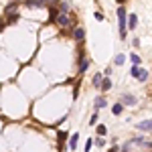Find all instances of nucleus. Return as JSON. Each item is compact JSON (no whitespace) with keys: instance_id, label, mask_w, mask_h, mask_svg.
<instances>
[{"instance_id":"nucleus-1","label":"nucleus","mask_w":152,"mask_h":152,"mask_svg":"<svg viewBox=\"0 0 152 152\" xmlns=\"http://www.w3.org/2000/svg\"><path fill=\"white\" fill-rule=\"evenodd\" d=\"M126 8L124 6H120L118 8V24H120V39L122 41H126Z\"/></svg>"},{"instance_id":"nucleus-2","label":"nucleus","mask_w":152,"mask_h":152,"mask_svg":"<svg viewBox=\"0 0 152 152\" xmlns=\"http://www.w3.org/2000/svg\"><path fill=\"white\" fill-rule=\"evenodd\" d=\"M55 20H57V23H59V26H63V28L71 26V16L67 14V12H59L57 16H55Z\"/></svg>"},{"instance_id":"nucleus-3","label":"nucleus","mask_w":152,"mask_h":152,"mask_svg":"<svg viewBox=\"0 0 152 152\" xmlns=\"http://www.w3.org/2000/svg\"><path fill=\"white\" fill-rule=\"evenodd\" d=\"M24 6H28V8H45L47 0H24Z\"/></svg>"},{"instance_id":"nucleus-4","label":"nucleus","mask_w":152,"mask_h":152,"mask_svg":"<svg viewBox=\"0 0 152 152\" xmlns=\"http://www.w3.org/2000/svg\"><path fill=\"white\" fill-rule=\"evenodd\" d=\"M120 104L122 105H136L138 104V99H136V97H134V95H122V97H120Z\"/></svg>"},{"instance_id":"nucleus-5","label":"nucleus","mask_w":152,"mask_h":152,"mask_svg":"<svg viewBox=\"0 0 152 152\" xmlns=\"http://www.w3.org/2000/svg\"><path fill=\"white\" fill-rule=\"evenodd\" d=\"M126 24L130 26V31H134V28L138 26V16H136V14H130V16H126Z\"/></svg>"},{"instance_id":"nucleus-6","label":"nucleus","mask_w":152,"mask_h":152,"mask_svg":"<svg viewBox=\"0 0 152 152\" xmlns=\"http://www.w3.org/2000/svg\"><path fill=\"white\" fill-rule=\"evenodd\" d=\"M99 89H102V91H110V89H112V79H110V77H102Z\"/></svg>"},{"instance_id":"nucleus-7","label":"nucleus","mask_w":152,"mask_h":152,"mask_svg":"<svg viewBox=\"0 0 152 152\" xmlns=\"http://www.w3.org/2000/svg\"><path fill=\"white\" fill-rule=\"evenodd\" d=\"M73 37H75V41H79V43H81L83 39H85V28H83V26L75 28V31H73Z\"/></svg>"},{"instance_id":"nucleus-8","label":"nucleus","mask_w":152,"mask_h":152,"mask_svg":"<svg viewBox=\"0 0 152 152\" xmlns=\"http://www.w3.org/2000/svg\"><path fill=\"white\" fill-rule=\"evenodd\" d=\"M150 128H152V122L148 120V118H146L144 122H140V124H138V130H140V132H150Z\"/></svg>"},{"instance_id":"nucleus-9","label":"nucleus","mask_w":152,"mask_h":152,"mask_svg":"<svg viewBox=\"0 0 152 152\" xmlns=\"http://www.w3.org/2000/svg\"><path fill=\"white\" fill-rule=\"evenodd\" d=\"M87 67H89V59H87V57H81V61H79V65H77V69H79V73H85V71H87Z\"/></svg>"},{"instance_id":"nucleus-10","label":"nucleus","mask_w":152,"mask_h":152,"mask_svg":"<svg viewBox=\"0 0 152 152\" xmlns=\"http://www.w3.org/2000/svg\"><path fill=\"white\" fill-rule=\"evenodd\" d=\"M105 105H107V99L102 97V95H97V97H95V110H102V107H105Z\"/></svg>"},{"instance_id":"nucleus-11","label":"nucleus","mask_w":152,"mask_h":152,"mask_svg":"<svg viewBox=\"0 0 152 152\" xmlns=\"http://www.w3.org/2000/svg\"><path fill=\"white\" fill-rule=\"evenodd\" d=\"M136 79H138V81H146V79H148V71L144 69V67H140V69H138V75H136Z\"/></svg>"},{"instance_id":"nucleus-12","label":"nucleus","mask_w":152,"mask_h":152,"mask_svg":"<svg viewBox=\"0 0 152 152\" xmlns=\"http://www.w3.org/2000/svg\"><path fill=\"white\" fill-rule=\"evenodd\" d=\"M77 142H79V134H73V136L69 138V148H71V150L77 148Z\"/></svg>"},{"instance_id":"nucleus-13","label":"nucleus","mask_w":152,"mask_h":152,"mask_svg":"<svg viewBox=\"0 0 152 152\" xmlns=\"http://www.w3.org/2000/svg\"><path fill=\"white\" fill-rule=\"evenodd\" d=\"M122 112H124V105L122 104H114L112 105V114H114V116H120Z\"/></svg>"},{"instance_id":"nucleus-14","label":"nucleus","mask_w":152,"mask_h":152,"mask_svg":"<svg viewBox=\"0 0 152 152\" xmlns=\"http://www.w3.org/2000/svg\"><path fill=\"white\" fill-rule=\"evenodd\" d=\"M114 63H116V65H124V63H126V55H124V53H118L116 57H114Z\"/></svg>"},{"instance_id":"nucleus-15","label":"nucleus","mask_w":152,"mask_h":152,"mask_svg":"<svg viewBox=\"0 0 152 152\" xmlns=\"http://www.w3.org/2000/svg\"><path fill=\"white\" fill-rule=\"evenodd\" d=\"M102 77H104L102 73H95V75H94V79H91V83H94V87H95V89H99V81H102Z\"/></svg>"},{"instance_id":"nucleus-16","label":"nucleus","mask_w":152,"mask_h":152,"mask_svg":"<svg viewBox=\"0 0 152 152\" xmlns=\"http://www.w3.org/2000/svg\"><path fill=\"white\" fill-rule=\"evenodd\" d=\"M130 61H132V63H134V65H142V59L138 57V55H136V53H132V55H130Z\"/></svg>"},{"instance_id":"nucleus-17","label":"nucleus","mask_w":152,"mask_h":152,"mask_svg":"<svg viewBox=\"0 0 152 152\" xmlns=\"http://www.w3.org/2000/svg\"><path fill=\"white\" fill-rule=\"evenodd\" d=\"M16 20H18V14L14 12V14H10V16H8V20H6L4 24H12V23H16Z\"/></svg>"},{"instance_id":"nucleus-18","label":"nucleus","mask_w":152,"mask_h":152,"mask_svg":"<svg viewBox=\"0 0 152 152\" xmlns=\"http://www.w3.org/2000/svg\"><path fill=\"white\" fill-rule=\"evenodd\" d=\"M91 146H94V138H87V142H85V148H83V150L89 152V150H91Z\"/></svg>"},{"instance_id":"nucleus-19","label":"nucleus","mask_w":152,"mask_h":152,"mask_svg":"<svg viewBox=\"0 0 152 152\" xmlns=\"http://www.w3.org/2000/svg\"><path fill=\"white\" fill-rule=\"evenodd\" d=\"M138 69H140V65H132V69H130V75H132V77H136V75H138Z\"/></svg>"},{"instance_id":"nucleus-20","label":"nucleus","mask_w":152,"mask_h":152,"mask_svg":"<svg viewBox=\"0 0 152 152\" xmlns=\"http://www.w3.org/2000/svg\"><path fill=\"white\" fill-rule=\"evenodd\" d=\"M97 118H99V114H97V110H95V114L91 118H89V124H91V126H95V122H97Z\"/></svg>"},{"instance_id":"nucleus-21","label":"nucleus","mask_w":152,"mask_h":152,"mask_svg":"<svg viewBox=\"0 0 152 152\" xmlns=\"http://www.w3.org/2000/svg\"><path fill=\"white\" fill-rule=\"evenodd\" d=\"M97 134H99V136H105V134H107V128H105V126H97Z\"/></svg>"},{"instance_id":"nucleus-22","label":"nucleus","mask_w":152,"mask_h":152,"mask_svg":"<svg viewBox=\"0 0 152 152\" xmlns=\"http://www.w3.org/2000/svg\"><path fill=\"white\" fill-rule=\"evenodd\" d=\"M94 16H95V20H99V23H102V20H104V18H105V16H104V14H102V12H95Z\"/></svg>"},{"instance_id":"nucleus-23","label":"nucleus","mask_w":152,"mask_h":152,"mask_svg":"<svg viewBox=\"0 0 152 152\" xmlns=\"http://www.w3.org/2000/svg\"><path fill=\"white\" fill-rule=\"evenodd\" d=\"M95 146H105V140L104 138H97V140H95Z\"/></svg>"},{"instance_id":"nucleus-24","label":"nucleus","mask_w":152,"mask_h":152,"mask_svg":"<svg viewBox=\"0 0 152 152\" xmlns=\"http://www.w3.org/2000/svg\"><path fill=\"white\" fill-rule=\"evenodd\" d=\"M110 152H118V146H114V148H110Z\"/></svg>"},{"instance_id":"nucleus-25","label":"nucleus","mask_w":152,"mask_h":152,"mask_svg":"<svg viewBox=\"0 0 152 152\" xmlns=\"http://www.w3.org/2000/svg\"><path fill=\"white\" fill-rule=\"evenodd\" d=\"M118 4H120V6H122V4H124V2H126V0H116Z\"/></svg>"},{"instance_id":"nucleus-26","label":"nucleus","mask_w":152,"mask_h":152,"mask_svg":"<svg viewBox=\"0 0 152 152\" xmlns=\"http://www.w3.org/2000/svg\"><path fill=\"white\" fill-rule=\"evenodd\" d=\"M49 2H51V4H57V2H59V0H49Z\"/></svg>"},{"instance_id":"nucleus-27","label":"nucleus","mask_w":152,"mask_h":152,"mask_svg":"<svg viewBox=\"0 0 152 152\" xmlns=\"http://www.w3.org/2000/svg\"><path fill=\"white\" fill-rule=\"evenodd\" d=\"M14 2H18V0H14Z\"/></svg>"}]
</instances>
